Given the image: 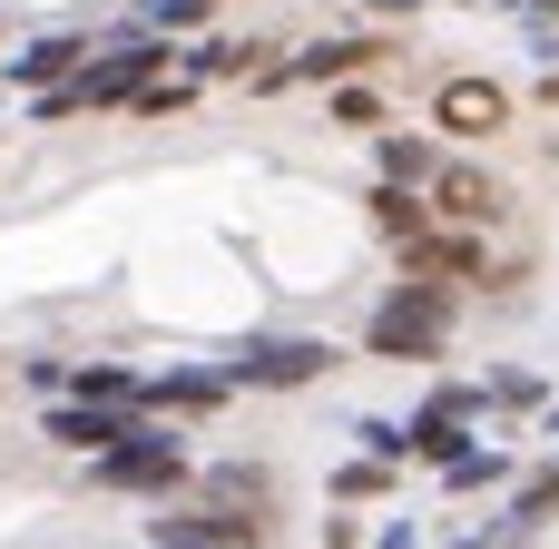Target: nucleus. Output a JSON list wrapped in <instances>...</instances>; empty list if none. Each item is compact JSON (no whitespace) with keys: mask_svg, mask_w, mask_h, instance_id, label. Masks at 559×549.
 <instances>
[{"mask_svg":"<svg viewBox=\"0 0 559 549\" xmlns=\"http://www.w3.org/2000/svg\"><path fill=\"white\" fill-rule=\"evenodd\" d=\"M442 216L481 226V216H501V187H491V177H462V167H452V177H442Z\"/></svg>","mask_w":559,"mask_h":549,"instance_id":"1a4fd4ad","label":"nucleus"},{"mask_svg":"<svg viewBox=\"0 0 559 549\" xmlns=\"http://www.w3.org/2000/svg\"><path fill=\"white\" fill-rule=\"evenodd\" d=\"M49 442L59 452H108V442H128V422L118 413H49Z\"/></svg>","mask_w":559,"mask_h":549,"instance_id":"6e6552de","label":"nucleus"},{"mask_svg":"<svg viewBox=\"0 0 559 549\" xmlns=\"http://www.w3.org/2000/svg\"><path fill=\"white\" fill-rule=\"evenodd\" d=\"M88 481H98V491H177V481H187V442H177V432H128V442L98 452Z\"/></svg>","mask_w":559,"mask_h":549,"instance_id":"f257e3e1","label":"nucleus"},{"mask_svg":"<svg viewBox=\"0 0 559 549\" xmlns=\"http://www.w3.org/2000/svg\"><path fill=\"white\" fill-rule=\"evenodd\" d=\"M157 413H216L226 403V373H167V383H138Z\"/></svg>","mask_w":559,"mask_h":549,"instance_id":"0eeeda50","label":"nucleus"},{"mask_svg":"<svg viewBox=\"0 0 559 549\" xmlns=\"http://www.w3.org/2000/svg\"><path fill=\"white\" fill-rule=\"evenodd\" d=\"M324 363H334V354H324V344H246V354H236V373H226V383H314V373H324Z\"/></svg>","mask_w":559,"mask_h":549,"instance_id":"20e7f679","label":"nucleus"},{"mask_svg":"<svg viewBox=\"0 0 559 549\" xmlns=\"http://www.w3.org/2000/svg\"><path fill=\"white\" fill-rule=\"evenodd\" d=\"M442 324H452V295H442V285H403V295L373 314V354H432Z\"/></svg>","mask_w":559,"mask_h":549,"instance_id":"f03ea898","label":"nucleus"},{"mask_svg":"<svg viewBox=\"0 0 559 549\" xmlns=\"http://www.w3.org/2000/svg\"><path fill=\"white\" fill-rule=\"evenodd\" d=\"M364 59H383V39H314L295 69H265V79H344V69H364Z\"/></svg>","mask_w":559,"mask_h":549,"instance_id":"423d86ee","label":"nucleus"},{"mask_svg":"<svg viewBox=\"0 0 559 549\" xmlns=\"http://www.w3.org/2000/svg\"><path fill=\"white\" fill-rule=\"evenodd\" d=\"M501 118H511V98H501L491 79H452V88H442V128H452V138H491Z\"/></svg>","mask_w":559,"mask_h":549,"instance_id":"39448f33","label":"nucleus"},{"mask_svg":"<svg viewBox=\"0 0 559 549\" xmlns=\"http://www.w3.org/2000/svg\"><path fill=\"white\" fill-rule=\"evenodd\" d=\"M157 549H216V540H157Z\"/></svg>","mask_w":559,"mask_h":549,"instance_id":"ddd939ff","label":"nucleus"},{"mask_svg":"<svg viewBox=\"0 0 559 549\" xmlns=\"http://www.w3.org/2000/svg\"><path fill=\"white\" fill-rule=\"evenodd\" d=\"M403 265H413L423 285H442V275H491V255H481V236H442V226H423V236L403 246Z\"/></svg>","mask_w":559,"mask_h":549,"instance_id":"7ed1b4c3","label":"nucleus"},{"mask_svg":"<svg viewBox=\"0 0 559 549\" xmlns=\"http://www.w3.org/2000/svg\"><path fill=\"white\" fill-rule=\"evenodd\" d=\"M69 393H79V403H108V413H118V403H138V373H108V363H79V373H69Z\"/></svg>","mask_w":559,"mask_h":549,"instance_id":"9d476101","label":"nucleus"},{"mask_svg":"<svg viewBox=\"0 0 559 549\" xmlns=\"http://www.w3.org/2000/svg\"><path fill=\"white\" fill-rule=\"evenodd\" d=\"M383 167H393V187H413V177H442L423 138H383Z\"/></svg>","mask_w":559,"mask_h":549,"instance_id":"f8f14e48","label":"nucleus"},{"mask_svg":"<svg viewBox=\"0 0 559 549\" xmlns=\"http://www.w3.org/2000/svg\"><path fill=\"white\" fill-rule=\"evenodd\" d=\"M79 59H88L79 39H39V49H20V59H10V79H59V69H79Z\"/></svg>","mask_w":559,"mask_h":549,"instance_id":"9b49d317","label":"nucleus"}]
</instances>
